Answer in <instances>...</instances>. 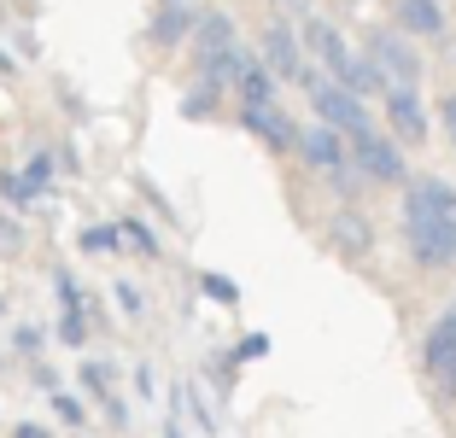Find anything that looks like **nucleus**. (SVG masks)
Here are the masks:
<instances>
[{"mask_svg": "<svg viewBox=\"0 0 456 438\" xmlns=\"http://www.w3.org/2000/svg\"><path fill=\"white\" fill-rule=\"evenodd\" d=\"M439 118H444V134H451V146H456V93L439 106Z\"/></svg>", "mask_w": 456, "mask_h": 438, "instance_id": "f3484780", "label": "nucleus"}, {"mask_svg": "<svg viewBox=\"0 0 456 438\" xmlns=\"http://www.w3.org/2000/svg\"><path fill=\"white\" fill-rule=\"evenodd\" d=\"M293 146L305 152L310 170L346 175V146H339V134H334V129H322V123H316V129H298V134H293Z\"/></svg>", "mask_w": 456, "mask_h": 438, "instance_id": "423d86ee", "label": "nucleus"}, {"mask_svg": "<svg viewBox=\"0 0 456 438\" xmlns=\"http://www.w3.org/2000/svg\"><path fill=\"white\" fill-rule=\"evenodd\" d=\"M240 100L246 106H275V77H269L264 65H252V59H246V70H240Z\"/></svg>", "mask_w": 456, "mask_h": 438, "instance_id": "2eb2a0df", "label": "nucleus"}, {"mask_svg": "<svg viewBox=\"0 0 456 438\" xmlns=\"http://www.w3.org/2000/svg\"><path fill=\"white\" fill-rule=\"evenodd\" d=\"M421 362H428V374H433V380H444V374H451V362H456V310H444V316L428 328Z\"/></svg>", "mask_w": 456, "mask_h": 438, "instance_id": "6e6552de", "label": "nucleus"}, {"mask_svg": "<svg viewBox=\"0 0 456 438\" xmlns=\"http://www.w3.org/2000/svg\"><path fill=\"white\" fill-rule=\"evenodd\" d=\"M228 47H234V18L228 12L200 18V59H216V53H228Z\"/></svg>", "mask_w": 456, "mask_h": 438, "instance_id": "ddd939ff", "label": "nucleus"}, {"mask_svg": "<svg viewBox=\"0 0 456 438\" xmlns=\"http://www.w3.org/2000/svg\"><path fill=\"white\" fill-rule=\"evenodd\" d=\"M369 65H375L380 88H416L421 82V53L410 47L403 29H369Z\"/></svg>", "mask_w": 456, "mask_h": 438, "instance_id": "7ed1b4c3", "label": "nucleus"}, {"mask_svg": "<svg viewBox=\"0 0 456 438\" xmlns=\"http://www.w3.org/2000/svg\"><path fill=\"white\" fill-rule=\"evenodd\" d=\"M403 211H433V216H456V187L439 175H416L403 193Z\"/></svg>", "mask_w": 456, "mask_h": 438, "instance_id": "1a4fd4ad", "label": "nucleus"}, {"mask_svg": "<svg viewBox=\"0 0 456 438\" xmlns=\"http://www.w3.org/2000/svg\"><path fill=\"white\" fill-rule=\"evenodd\" d=\"M339 88L346 93H357V100H369V93H380V77H375V65L369 59H346V70H339Z\"/></svg>", "mask_w": 456, "mask_h": 438, "instance_id": "dca6fc26", "label": "nucleus"}, {"mask_svg": "<svg viewBox=\"0 0 456 438\" xmlns=\"http://www.w3.org/2000/svg\"><path fill=\"white\" fill-rule=\"evenodd\" d=\"M264 70L275 82H298V77H305V53H298V36L287 24L264 29Z\"/></svg>", "mask_w": 456, "mask_h": 438, "instance_id": "39448f33", "label": "nucleus"}, {"mask_svg": "<svg viewBox=\"0 0 456 438\" xmlns=\"http://www.w3.org/2000/svg\"><path fill=\"white\" fill-rule=\"evenodd\" d=\"M444 392H456V362H451V374H444Z\"/></svg>", "mask_w": 456, "mask_h": 438, "instance_id": "a211bd4d", "label": "nucleus"}, {"mask_svg": "<svg viewBox=\"0 0 456 438\" xmlns=\"http://www.w3.org/2000/svg\"><path fill=\"white\" fill-rule=\"evenodd\" d=\"M398 29L439 41L444 36V6H439V0H398Z\"/></svg>", "mask_w": 456, "mask_h": 438, "instance_id": "f8f14e48", "label": "nucleus"}, {"mask_svg": "<svg viewBox=\"0 0 456 438\" xmlns=\"http://www.w3.org/2000/svg\"><path fill=\"white\" fill-rule=\"evenodd\" d=\"M298 82L310 88V106H316L322 129H334L339 141H357V134L375 129V123H369V111H362V100H357V93H346L334 77H322V70H305Z\"/></svg>", "mask_w": 456, "mask_h": 438, "instance_id": "f257e3e1", "label": "nucleus"}, {"mask_svg": "<svg viewBox=\"0 0 456 438\" xmlns=\"http://www.w3.org/2000/svg\"><path fill=\"white\" fill-rule=\"evenodd\" d=\"M387 123H392V134L398 141H428V111H421V100H416V88H392L387 93Z\"/></svg>", "mask_w": 456, "mask_h": 438, "instance_id": "0eeeda50", "label": "nucleus"}, {"mask_svg": "<svg viewBox=\"0 0 456 438\" xmlns=\"http://www.w3.org/2000/svg\"><path fill=\"white\" fill-rule=\"evenodd\" d=\"M240 123L257 134V141H269L275 152H281V146H293V134H298V129H293V118H287L281 106H246V111H240Z\"/></svg>", "mask_w": 456, "mask_h": 438, "instance_id": "9d476101", "label": "nucleus"}, {"mask_svg": "<svg viewBox=\"0 0 456 438\" xmlns=\"http://www.w3.org/2000/svg\"><path fill=\"white\" fill-rule=\"evenodd\" d=\"M305 47H310V53H316V59L328 65V77H339V70H346V59H351L346 36H339L334 24H316V18L305 24Z\"/></svg>", "mask_w": 456, "mask_h": 438, "instance_id": "9b49d317", "label": "nucleus"}, {"mask_svg": "<svg viewBox=\"0 0 456 438\" xmlns=\"http://www.w3.org/2000/svg\"><path fill=\"white\" fill-rule=\"evenodd\" d=\"M351 164H357V170L369 175V182H380V187L403 182V152L387 141V134H375V129L351 141Z\"/></svg>", "mask_w": 456, "mask_h": 438, "instance_id": "20e7f679", "label": "nucleus"}, {"mask_svg": "<svg viewBox=\"0 0 456 438\" xmlns=\"http://www.w3.org/2000/svg\"><path fill=\"white\" fill-rule=\"evenodd\" d=\"M403 246L421 269H451L456 264V216L433 211H403Z\"/></svg>", "mask_w": 456, "mask_h": 438, "instance_id": "f03ea898", "label": "nucleus"}, {"mask_svg": "<svg viewBox=\"0 0 456 438\" xmlns=\"http://www.w3.org/2000/svg\"><path fill=\"white\" fill-rule=\"evenodd\" d=\"M188 29H193V12L182 6V0H170V6L152 18V41H159V47H175V41L188 36Z\"/></svg>", "mask_w": 456, "mask_h": 438, "instance_id": "4468645a", "label": "nucleus"}]
</instances>
